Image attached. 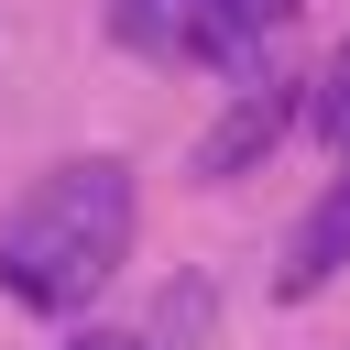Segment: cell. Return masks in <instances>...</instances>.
Returning a JSON list of instances; mask_svg holds the SVG:
<instances>
[{
    "mask_svg": "<svg viewBox=\"0 0 350 350\" xmlns=\"http://www.w3.org/2000/svg\"><path fill=\"white\" fill-rule=\"evenodd\" d=\"M131 219H142V197H131L120 153L44 164L22 186V208L0 219V295L33 317H88L131 262Z\"/></svg>",
    "mask_w": 350,
    "mask_h": 350,
    "instance_id": "obj_1",
    "label": "cell"
},
{
    "mask_svg": "<svg viewBox=\"0 0 350 350\" xmlns=\"http://www.w3.org/2000/svg\"><path fill=\"white\" fill-rule=\"evenodd\" d=\"M273 22H295V0H109V33L153 66H252Z\"/></svg>",
    "mask_w": 350,
    "mask_h": 350,
    "instance_id": "obj_2",
    "label": "cell"
},
{
    "mask_svg": "<svg viewBox=\"0 0 350 350\" xmlns=\"http://www.w3.org/2000/svg\"><path fill=\"white\" fill-rule=\"evenodd\" d=\"M295 109H306V98H295V77H252V88H241V98L219 109V131L197 142V175H208V186L252 175V164H262V153L284 142V120H295Z\"/></svg>",
    "mask_w": 350,
    "mask_h": 350,
    "instance_id": "obj_3",
    "label": "cell"
},
{
    "mask_svg": "<svg viewBox=\"0 0 350 350\" xmlns=\"http://www.w3.org/2000/svg\"><path fill=\"white\" fill-rule=\"evenodd\" d=\"M339 262H350V175H328V186H317V208L295 219V241H284V273H273V295H284V306H306V295H317V284H328Z\"/></svg>",
    "mask_w": 350,
    "mask_h": 350,
    "instance_id": "obj_4",
    "label": "cell"
},
{
    "mask_svg": "<svg viewBox=\"0 0 350 350\" xmlns=\"http://www.w3.org/2000/svg\"><path fill=\"white\" fill-rule=\"evenodd\" d=\"M153 350H197L208 339V273H186V284H164V306H153V328H142Z\"/></svg>",
    "mask_w": 350,
    "mask_h": 350,
    "instance_id": "obj_5",
    "label": "cell"
},
{
    "mask_svg": "<svg viewBox=\"0 0 350 350\" xmlns=\"http://www.w3.org/2000/svg\"><path fill=\"white\" fill-rule=\"evenodd\" d=\"M306 120H317V142H339V153H350V44L317 66V88H306Z\"/></svg>",
    "mask_w": 350,
    "mask_h": 350,
    "instance_id": "obj_6",
    "label": "cell"
},
{
    "mask_svg": "<svg viewBox=\"0 0 350 350\" xmlns=\"http://www.w3.org/2000/svg\"><path fill=\"white\" fill-rule=\"evenodd\" d=\"M66 350H153V339H142V328H77Z\"/></svg>",
    "mask_w": 350,
    "mask_h": 350,
    "instance_id": "obj_7",
    "label": "cell"
}]
</instances>
